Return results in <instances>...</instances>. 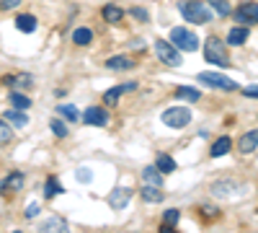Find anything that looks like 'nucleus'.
Wrapping results in <instances>:
<instances>
[{"label":"nucleus","instance_id":"obj_1","mask_svg":"<svg viewBox=\"0 0 258 233\" xmlns=\"http://www.w3.org/2000/svg\"><path fill=\"white\" fill-rule=\"evenodd\" d=\"M181 16L188 21V24H209L212 21V11L207 3H199V0H183L178 3Z\"/></svg>","mask_w":258,"mask_h":233},{"label":"nucleus","instance_id":"obj_2","mask_svg":"<svg viewBox=\"0 0 258 233\" xmlns=\"http://www.w3.org/2000/svg\"><path fill=\"white\" fill-rule=\"evenodd\" d=\"M204 60L209 65H217V68H227L230 65V55H227V44L217 36H209L207 44H204Z\"/></svg>","mask_w":258,"mask_h":233},{"label":"nucleus","instance_id":"obj_3","mask_svg":"<svg viewBox=\"0 0 258 233\" xmlns=\"http://www.w3.org/2000/svg\"><path fill=\"white\" fill-rule=\"evenodd\" d=\"M163 124L170 127V130H183V127L191 122V109L188 107H170L163 112Z\"/></svg>","mask_w":258,"mask_h":233},{"label":"nucleus","instance_id":"obj_4","mask_svg":"<svg viewBox=\"0 0 258 233\" xmlns=\"http://www.w3.org/2000/svg\"><path fill=\"white\" fill-rule=\"evenodd\" d=\"M170 41L181 50V52H197L199 50V39L194 31H186L181 26H176L173 31H170Z\"/></svg>","mask_w":258,"mask_h":233},{"label":"nucleus","instance_id":"obj_5","mask_svg":"<svg viewBox=\"0 0 258 233\" xmlns=\"http://www.w3.org/2000/svg\"><path fill=\"white\" fill-rule=\"evenodd\" d=\"M155 52H158L160 62H165V65H170V68H178L181 65V52H178V47L173 44V41L158 39L155 41Z\"/></svg>","mask_w":258,"mask_h":233},{"label":"nucleus","instance_id":"obj_6","mask_svg":"<svg viewBox=\"0 0 258 233\" xmlns=\"http://www.w3.org/2000/svg\"><path fill=\"white\" fill-rule=\"evenodd\" d=\"M199 80L207 83V86H212V88H220V91H238V83L230 80L222 73H199Z\"/></svg>","mask_w":258,"mask_h":233},{"label":"nucleus","instance_id":"obj_7","mask_svg":"<svg viewBox=\"0 0 258 233\" xmlns=\"http://www.w3.org/2000/svg\"><path fill=\"white\" fill-rule=\"evenodd\" d=\"M83 122L91 124V127H106L109 124V114H106L103 107H88L83 112Z\"/></svg>","mask_w":258,"mask_h":233},{"label":"nucleus","instance_id":"obj_8","mask_svg":"<svg viewBox=\"0 0 258 233\" xmlns=\"http://www.w3.org/2000/svg\"><path fill=\"white\" fill-rule=\"evenodd\" d=\"M129 200H132V189L129 187H116V189H111V195H109V207L111 210H124L129 205Z\"/></svg>","mask_w":258,"mask_h":233},{"label":"nucleus","instance_id":"obj_9","mask_svg":"<svg viewBox=\"0 0 258 233\" xmlns=\"http://www.w3.org/2000/svg\"><path fill=\"white\" fill-rule=\"evenodd\" d=\"M135 88H137V83H135V80L121 83V86H116V88H111V91H106V94H103V104H106V107H116L119 96H121L124 91H135Z\"/></svg>","mask_w":258,"mask_h":233},{"label":"nucleus","instance_id":"obj_10","mask_svg":"<svg viewBox=\"0 0 258 233\" xmlns=\"http://www.w3.org/2000/svg\"><path fill=\"white\" fill-rule=\"evenodd\" d=\"M238 148H240V153H253L255 148H258V130H253V132H245L240 140H238Z\"/></svg>","mask_w":258,"mask_h":233},{"label":"nucleus","instance_id":"obj_11","mask_svg":"<svg viewBox=\"0 0 258 233\" xmlns=\"http://www.w3.org/2000/svg\"><path fill=\"white\" fill-rule=\"evenodd\" d=\"M235 18H238V24H245V21H255L258 24V3H245L238 13H235Z\"/></svg>","mask_w":258,"mask_h":233},{"label":"nucleus","instance_id":"obj_12","mask_svg":"<svg viewBox=\"0 0 258 233\" xmlns=\"http://www.w3.org/2000/svg\"><path fill=\"white\" fill-rule=\"evenodd\" d=\"M21 187H24V176H21V174H11L8 179L0 181V192H3V195H11V192H18Z\"/></svg>","mask_w":258,"mask_h":233},{"label":"nucleus","instance_id":"obj_13","mask_svg":"<svg viewBox=\"0 0 258 233\" xmlns=\"http://www.w3.org/2000/svg\"><path fill=\"white\" fill-rule=\"evenodd\" d=\"M142 179H145V184L163 187V171H160L158 166H145V168H142Z\"/></svg>","mask_w":258,"mask_h":233},{"label":"nucleus","instance_id":"obj_14","mask_svg":"<svg viewBox=\"0 0 258 233\" xmlns=\"http://www.w3.org/2000/svg\"><path fill=\"white\" fill-rule=\"evenodd\" d=\"M230 148H232V140L227 137V135H222V137H217L212 143V158H220V156H225V153H230Z\"/></svg>","mask_w":258,"mask_h":233},{"label":"nucleus","instance_id":"obj_15","mask_svg":"<svg viewBox=\"0 0 258 233\" xmlns=\"http://www.w3.org/2000/svg\"><path fill=\"white\" fill-rule=\"evenodd\" d=\"M16 29H18V31H24V34L36 31V18H34L31 13H21V16L16 18Z\"/></svg>","mask_w":258,"mask_h":233},{"label":"nucleus","instance_id":"obj_16","mask_svg":"<svg viewBox=\"0 0 258 233\" xmlns=\"http://www.w3.org/2000/svg\"><path fill=\"white\" fill-rule=\"evenodd\" d=\"M248 36H250V31L245 29V26H235V29H230V34H227V44H245L248 41Z\"/></svg>","mask_w":258,"mask_h":233},{"label":"nucleus","instance_id":"obj_17","mask_svg":"<svg viewBox=\"0 0 258 233\" xmlns=\"http://www.w3.org/2000/svg\"><path fill=\"white\" fill-rule=\"evenodd\" d=\"M106 68L109 70H129V68H135V62L129 57H124V55H116V57L106 60Z\"/></svg>","mask_w":258,"mask_h":233},{"label":"nucleus","instance_id":"obj_18","mask_svg":"<svg viewBox=\"0 0 258 233\" xmlns=\"http://www.w3.org/2000/svg\"><path fill=\"white\" fill-rule=\"evenodd\" d=\"M3 119H6L8 124H13V127H26V124H29V117L24 114V109H11V112L3 114Z\"/></svg>","mask_w":258,"mask_h":233},{"label":"nucleus","instance_id":"obj_19","mask_svg":"<svg viewBox=\"0 0 258 233\" xmlns=\"http://www.w3.org/2000/svg\"><path fill=\"white\" fill-rule=\"evenodd\" d=\"M103 18L109 21V24H121V21H124V11L119 6L109 3V6H103Z\"/></svg>","mask_w":258,"mask_h":233},{"label":"nucleus","instance_id":"obj_20","mask_svg":"<svg viewBox=\"0 0 258 233\" xmlns=\"http://www.w3.org/2000/svg\"><path fill=\"white\" fill-rule=\"evenodd\" d=\"M91 41H93V31H91V29L80 26V29H75V31H73V44L85 47V44H91Z\"/></svg>","mask_w":258,"mask_h":233},{"label":"nucleus","instance_id":"obj_21","mask_svg":"<svg viewBox=\"0 0 258 233\" xmlns=\"http://www.w3.org/2000/svg\"><path fill=\"white\" fill-rule=\"evenodd\" d=\"M142 200H145V202H160V200H163V192H160V187L145 184V187H142Z\"/></svg>","mask_w":258,"mask_h":233},{"label":"nucleus","instance_id":"obj_22","mask_svg":"<svg viewBox=\"0 0 258 233\" xmlns=\"http://www.w3.org/2000/svg\"><path fill=\"white\" fill-rule=\"evenodd\" d=\"M155 166L160 168V171H163V174H173V171H176V168H178V166H176V161H173V158H170V156H165V153H160V156H158V161H155Z\"/></svg>","mask_w":258,"mask_h":233},{"label":"nucleus","instance_id":"obj_23","mask_svg":"<svg viewBox=\"0 0 258 233\" xmlns=\"http://www.w3.org/2000/svg\"><path fill=\"white\" fill-rule=\"evenodd\" d=\"M178 210H165V215H163V230L168 233H173L176 230V223H178Z\"/></svg>","mask_w":258,"mask_h":233},{"label":"nucleus","instance_id":"obj_24","mask_svg":"<svg viewBox=\"0 0 258 233\" xmlns=\"http://www.w3.org/2000/svg\"><path fill=\"white\" fill-rule=\"evenodd\" d=\"M207 6L214 8V11H217V16H222V18H227V16L232 13V8H230L227 0H207Z\"/></svg>","mask_w":258,"mask_h":233},{"label":"nucleus","instance_id":"obj_25","mask_svg":"<svg viewBox=\"0 0 258 233\" xmlns=\"http://www.w3.org/2000/svg\"><path fill=\"white\" fill-rule=\"evenodd\" d=\"M57 195H62V184L57 181V176H49V179H47V187H44V197L52 200V197H57Z\"/></svg>","mask_w":258,"mask_h":233},{"label":"nucleus","instance_id":"obj_26","mask_svg":"<svg viewBox=\"0 0 258 233\" xmlns=\"http://www.w3.org/2000/svg\"><path fill=\"white\" fill-rule=\"evenodd\" d=\"M39 230H68V223L62 218H49V220H41Z\"/></svg>","mask_w":258,"mask_h":233},{"label":"nucleus","instance_id":"obj_27","mask_svg":"<svg viewBox=\"0 0 258 233\" xmlns=\"http://www.w3.org/2000/svg\"><path fill=\"white\" fill-rule=\"evenodd\" d=\"M176 99H183V101H191V104H194V101L202 99V94H199L197 88H183V86H181V88H176Z\"/></svg>","mask_w":258,"mask_h":233},{"label":"nucleus","instance_id":"obj_28","mask_svg":"<svg viewBox=\"0 0 258 233\" xmlns=\"http://www.w3.org/2000/svg\"><path fill=\"white\" fill-rule=\"evenodd\" d=\"M11 104H13L16 109H29V107H31V99L24 96V94H18V91H13V94H11Z\"/></svg>","mask_w":258,"mask_h":233},{"label":"nucleus","instance_id":"obj_29","mask_svg":"<svg viewBox=\"0 0 258 233\" xmlns=\"http://www.w3.org/2000/svg\"><path fill=\"white\" fill-rule=\"evenodd\" d=\"M57 109H59V117H64V119H70V122L80 119L78 109H75V107H70V104H62V107H57Z\"/></svg>","mask_w":258,"mask_h":233},{"label":"nucleus","instance_id":"obj_30","mask_svg":"<svg viewBox=\"0 0 258 233\" xmlns=\"http://www.w3.org/2000/svg\"><path fill=\"white\" fill-rule=\"evenodd\" d=\"M52 132L57 135V137H68V124H64L62 119H52Z\"/></svg>","mask_w":258,"mask_h":233},{"label":"nucleus","instance_id":"obj_31","mask_svg":"<svg viewBox=\"0 0 258 233\" xmlns=\"http://www.w3.org/2000/svg\"><path fill=\"white\" fill-rule=\"evenodd\" d=\"M230 189H232V181H217L212 187V192L217 197H225V195H230Z\"/></svg>","mask_w":258,"mask_h":233},{"label":"nucleus","instance_id":"obj_32","mask_svg":"<svg viewBox=\"0 0 258 233\" xmlns=\"http://www.w3.org/2000/svg\"><path fill=\"white\" fill-rule=\"evenodd\" d=\"M11 137H13V132H11V127H8V122H6V119H0V145H6V143H11Z\"/></svg>","mask_w":258,"mask_h":233},{"label":"nucleus","instance_id":"obj_33","mask_svg":"<svg viewBox=\"0 0 258 233\" xmlns=\"http://www.w3.org/2000/svg\"><path fill=\"white\" fill-rule=\"evenodd\" d=\"M75 179H78V181H85V184H88V181L93 179L91 168H78V171H75Z\"/></svg>","mask_w":258,"mask_h":233},{"label":"nucleus","instance_id":"obj_34","mask_svg":"<svg viewBox=\"0 0 258 233\" xmlns=\"http://www.w3.org/2000/svg\"><path fill=\"white\" fill-rule=\"evenodd\" d=\"M21 0H0V11H13Z\"/></svg>","mask_w":258,"mask_h":233},{"label":"nucleus","instance_id":"obj_35","mask_svg":"<svg viewBox=\"0 0 258 233\" xmlns=\"http://www.w3.org/2000/svg\"><path fill=\"white\" fill-rule=\"evenodd\" d=\"M39 210H41V207H39L36 202H31V205L26 207V218H36V215H39Z\"/></svg>","mask_w":258,"mask_h":233},{"label":"nucleus","instance_id":"obj_36","mask_svg":"<svg viewBox=\"0 0 258 233\" xmlns=\"http://www.w3.org/2000/svg\"><path fill=\"white\" fill-rule=\"evenodd\" d=\"M132 16L135 18H140V21H147L150 16H147V11H142V8H132Z\"/></svg>","mask_w":258,"mask_h":233},{"label":"nucleus","instance_id":"obj_37","mask_svg":"<svg viewBox=\"0 0 258 233\" xmlns=\"http://www.w3.org/2000/svg\"><path fill=\"white\" fill-rule=\"evenodd\" d=\"M243 94H245V96H250V99H258V86H245V88H243Z\"/></svg>","mask_w":258,"mask_h":233}]
</instances>
